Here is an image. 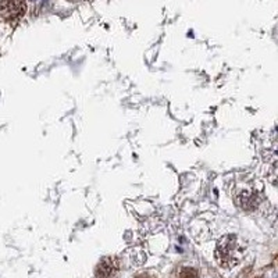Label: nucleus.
<instances>
[{"instance_id": "obj_1", "label": "nucleus", "mask_w": 278, "mask_h": 278, "mask_svg": "<svg viewBox=\"0 0 278 278\" xmlns=\"http://www.w3.org/2000/svg\"><path fill=\"white\" fill-rule=\"evenodd\" d=\"M244 249L235 235H227L219 241L216 248V259L220 266L231 269L240 263Z\"/></svg>"}, {"instance_id": "obj_2", "label": "nucleus", "mask_w": 278, "mask_h": 278, "mask_svg": "<svg viewBox=\"0 0 278 278\" xmlns=\"http://www.w3.org/2000/svg\"><path fill=\"white\" fill-rule=\"evenodd\" d=\"M27 13V0H0V19L13 24Z\"/></svg>"}, {"instance_id": "obj_3", "label": "nucleus", "mask_w": 278, "mask_h": 278, "mask_svg": "<svg viewBox=\"0 0 278 278\" xmlns=\"http://www.w3.org/2000/svg\"><path fill=\"white\" fill-rule=\"evenodd\" d=\"M120 271V262L114 256H107L96 267V278H117Z\"/></svg>"}, {"instance_id": "obj_4", "label": "nucleus", "mask_w": 278, "mask_h": 278, "mask_svg": "<svg viewBox=\"0 0 278 278\" xmlns=\"http://www.w3.org/2000/svg\"><path fill=\"white\" fill-rule=\"evenodd\" d=\"M180 278H199V273H197L196 269L193 267H183L180 270V274H178Z\"/></svg>"}, {"instance_id": "obj_5", "label": "nucleus", "mask_w": 278, "mask_h": 278, "mask_svg": "<svg viewBox=\"0 0 278 278\" xmlns=\"http://www.w3.org/2000/svg\"><path fill=\"white\" fill-rule=\"evenodd\" d=\"M135 278H157V275H154V274H149V273H142L139 274L138 277Z\"/></svg>"}]
</instances>
